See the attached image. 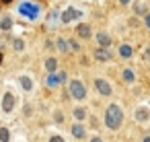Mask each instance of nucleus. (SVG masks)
<instances>
[{
  "label": "nucleus",
  "mask_w": 150,
  "mask_h": 142,
  "mask_svg": "<svg viewBox=\"0 0 150 142\" xmlns=\"http://www.w3.org/2000/svg\"><path fill=\"white\" fill-rule=\"evenodd\" d=\"M121 121H123L121 109H119L117 105H109V107H107V113H105V124H107V128L117 130V128L121 126Z\"/></svg>",
  "instance_id": "obj_1"
},
{
  "label": "nucleus",
  "mask_w": 150,
  "mask_h": 142,
  "mask_svg": "<svg viewBox=\"0 0 150 142\" xmlns=\"http://www.w3.org/2000/svg\"><path fill=\"white\" fill-rule=\"evenodd\" d=\"M19 13L33 21V19H37V15H39V6H37V4H33V2H23V4L19 6Z\"/></svg>",
  "instance_id": "obj_2"
},
{
  "label": "nucleus",
  "mask_w": 150,
  "mask_h": 142,
  "mask_svg": "<svg viewBox=\"0 0 150 142\" xmlns=\"http://www.w3.org/2000/svg\"><path fill=\"white\" fill-rule=\"evenodd\" d=\"M70 95H72L74 99H84V95H86L84 84H82L80 80H72V82H70Z\"/></svg>",
  "instance_id": "obj_3"
},
{
  "label": "nucleus",
  "mask_w": 150,
  "mask_h": 142,
  "mask_svg": "<svg viewBox=\"0 0 150 142\" xmlns=\"http://www.w3.org/2000/svg\"><path fill=\"white\" fill-rule=\"evenodd\" d=\"M95 87L99 89V93H101V95H111V84H109L107 80L97 78V80H95Z\"/></svg>",
  "instance_id": "obj_4"
},
{
  "label": "nucleus",
  "mask_w": 150,
  "mask_h": 142,
  "mask_svg": "<svg viewBox=\"0 0 150 142\" xmlns=\"http://www.w3.org/2000/svg\"><path fill=\"white\" fill-rule=\"evenodd\" d=\"M95 60H99V62L111 60V50H107V48H99V50H95Z\"/></svg>",
  "instance_id": "obj_5"
},
{
  "label": "nucleus",
  "mask_w": 150,
  "mask_h": 142,
  "mask_svg": "<svg viewBox=\"0 0 150 142\" xmlns=\"http://www.w3.org/2000/svg\"><path fill=\"white\" fill-rule=\"evenodd\" d=\"M76 17H80V11H76V9H68V11L62 13V23H70V21L76 19Z\"/></svg>",
  "instance_id": "obj_6"
},
{
  "label": "nucleus",
  "mask_w": 150,
  "mask_h": 142,
  "mask_svg": "<svg viewBox=\"0 0 150 142\" xmlns=\"http://www.w3.org/2000/svg\"><path fill=\"white\" fill-rule=\"evenodd\" d=\"M13 107H15V95L13 93H6L4 95V101H2V109L4 111H13Z\"/></svg>",
  "instance_id": "obj_7"
},
{
  "label": "nucleus",
  "mask_w": 150,
  "mask_h": 142,
  "mask_svg": "<svg viewBox=\"0 0 150 142\" xmlns=\"http://www.w3.org/2000/svg\"><path fill=\"white\" fill-rule=\"evenodd\" d=\"M76 33H78L80 37H91V27L82 23V25H78V27H76Z\"/></svg>",
  "instance_id": "obj_8"
},
{
  "label": "nucleus",
  "mask_w": 150,
  "mask_h": 142,
  "mask_svg": "<svg viewBox=\"0 0 150 142\" xmlns=\"http://www.w3.org/2000/svg\"><path fill=\"white\" fill-rule=\"evenodd\" d=\"M97 41L101 43V48H107V45L111 43V37H109L107 33H99V35H97Z\"/></svg>",
  "instance_id": "obj_9"
},
{
  "label": "nucleus",
  "mask_w": 150,
  "mask_h": 142,
  "mask_svg": "<svg viewBox=\"0 0 150 142\" xmlns=\"http://www.w3.org/2000/svg\"><path fill=\"white\" fill-rule=\"evenodd\" d=\"M21 87H23L25 91H31V89H33V80H31L29 76H23V78H21Z\"/></svg>",
  "instance_id": "obj_10"
},
{
  "label": "nucleus",
  "mask_w": 150,
  "mask_h": 142,
  "mask_svg": "<svg viewBox=\"0 0 150 142\" xmlns=\"http://www.w3.org/2000/svg\"><path fill=\"white\" fill-rule=\"evenodd\" d=\"M11 27H13V19H11V17H4L2 21H0V29L6 31V29H11Z\"/></svg>",
  "instance_id": "obj_11"
},
{
  "label": "nucleus",
  "mask_w": 150,
  "mask_h": 142,
  "mask_svg": "<svg viewBox=\"0 0 150 142\" xmlns=\"http://www.w3.org/2000/svg\"><path fill=\"white\" fill-rule=\"evenodd\" d=\"M45 68H47V72H54V70L58 68V62H56L54 58H50V60L45 62Z\"/></svg>",
  "instance_id": "obj_12"
},
{
  "label": "nucleus",
  "mask_w": 150,
  "mask_h": 142,
  "mask_svg": "<svg viewBox=\"0 0 150 142\" xmlns=\"http://www.w3.org/2000/svg\"><path fill=\"white\" fill-rule=\"evenodd\" d=\"M72 134H74V136H76V138H82V136H84V128H82V126H78V124H76V126H74V128H72Z\"/></svg>",
  "instance_id": "obj_13"
},
{
  "label": "nucleus",
  "mask_w": 150,
  "mask_h": 142,
  "mask_svg": "<svg viewBox=\"0 0 150 142\" xmlns=\"http://www.w3.org/2000/svg\"><path fill=\"white\" fill-rule=\"evenodd\" d=\"M11 140V134L6 128H0V142H8Z\"/></svg>",
  "instance_id": "obj_14"
},
{
  "label": "nucleus",
  "mask_w": 150,
  "mask_h": 142,
  "mask_svg": "<svg viewBox=\"0 0 150 142\" xmlns=\"http://www.w3.org/2000/svg\"><path fill=\"white\" fill-rule=\"evenodd\" d=\"M119 54H121L123 58H129V56H132V48H129V45H121V48H119Z\"/></svg>",
  "instance_id": "obj_15"
},
{
  "label": "nucleus",
  "mask_w": 150,
  "mask_h": 142,
  "mask_svg": "<svg viewBox=\"0 0 150 142\" xmlns=\"http://www.w3.org/2000/svg\"><path fill=\"white\" fill-rule=\"evenodd\" d=\"M136 117H138L140 121L148 119V109H138V111H136Z\"/></svg>",
  "instance_id": "obj_16"
},
{
  "label": "nucleus",
  "mask_w": 150,
  "mask_h": 142,
  "mask_svg": "<svg viewBox=\"0 0 150 142\" xmlns=\"http://www.w3.org/2000/svg\"><path fill=\"white\" fill-rule=\"evenodd\" d=\"M134 78H136V76H134L132 70H123V80H125V82H134Z\"/></svg>",
  "instance_id": "obj_17"
},
{
  "label": "nucleus",
  "mask_w": 150,
  "mask_h": 142,
  "mask_svg": "<svg viewBox=\"0 0 150 142\" xmlns=\"http://www.w3.org/2000/svg\"><path fill=\"white\" fill-rule=\"evenodd\" d=\"M74 117H76V119H84V117H86V111L80 109V107H76V109H74Z\"/></svg>",
  "instance_id": "obj_18"
},
{
  "label": "nucleus",
  "mask_w": 150,
  "mask_h": 142,
  "mask_svg": "<svg viewBox=\"0 0 150 142\" xmlns=\"http://www.w3.org/2000/svg\"><path fill=\"white\" fill-rule=\"evenodd\" d=\"M45 82H47V87H56V84H58V82H60V80H58V76H54V74H50V76H47V80H45Z\"/></svg>",
  "instance_id": "obj_19"
},
{
  "label": "nucleus",
  "mask_w": 150,
  "mask_h": 142,
  "mask_svg": "<svg viewBox=\"0 0 150 142\" xmlns=\"http://www.w3.org/2000/svg\"><path fill=\"white\" fill-rule=\"evenodd\" d=\"M13 45H15V50H17V52H21V50L25 48V43H23V39H15V41H13Z\"/></svg>",
  "instance_id": "obj_20"
},
{
  "label": "nucleus",
  "mask_w": 150,
  "mask_h": 142,
  "mask_svg": "<svg viewBox=\"0 0 150 142\" xmlns=\"http://www.w3.org/2000/svg\"><path fill=\"white\" fill-rule=\"evenodd\" d=\"M58 50L66 52V41H64V39H58Z\"/></svg>",
  "instance_id": "obj_21"
},
{
  "label": "nucleus",
  "mask_w": 150,
  "mask_h": 142,
  "mask_svg": "<svg viewBox=\"0 0 150 142\" xmlns=\"http://www.w3.org/2000/svg\"><path fill=\"white\" fill-rule=\"evenodd\" d=\"M50 142H64V138H62V136H52Z\"/></svg>",
  "instance_id": "obj_22"
},
{
  "label": "nucleus",
  "mask_w": 150,
  "mask_h": 142,
  "mask_svg": "<svg viewBox=\"0 0 150 142\" xmlns=\"http://www.w3.org/2000/svg\"><path fill=\"white\" fill-rule=\"evenodd\" d=\"M58 80H60V82H64V80H66V72H64V70L58 74Z\"/></svg>",
  "instance_id": "obj_23"
},
{
  "label": "nucleus",
  "mask_w": 150,
  "mask_h": 142,
  "mask_svg": "<svg viewBox=\"0 0 150 142\" xmlns=\"http://www.w3.org/2000/svg\"><path fill=\"white\" fill-rule=\"evenodd\" d=\"M146 25H148V27H150V13H148V15H146Z\"/></svg>",
  "instance_id": "obj_24"
},
{
  "label": "nucleus",
  "mask_w": 150,
  "mask_h": 142,
  "mask_svg": "<svg viewBox=\"0 0 150 142\" xmlns=\"http://www.w3.org/2000/svg\"><path fill=\"white\" fill-rule=\"evenodd\" d=\"M144 54H146V58H148V60H150V48H148V50H146V52H144Z\"/></svg>",
  "instance_id": "obj_25"
},
{
  "label": "nucleus",
  "mask_w": 150,
  "mask_h": 142,
  "mask_svg": "<svg viewBox=\"0 0 150 142\" xmlns=\"http://www.w3.org/2000/svg\"><path fill=\"white\" fill-rule=\"evenodd\" d=\"M91 142H103V140H101V138H93Z\"/></svg>",
  "instance_id": "obj_26"
},
{
  "label": "nucleus",
  "mask_w": 150,
  "mask_h": 142,
  "mask_svg": "<svg viewBox=\"0 0 150 142\" xmlns=\"http://www.w3.org/2000/svg\"><path fill=\"white\" fill-rule=\"evenodd\" d=\"M119 2H121V4H127V2H129V0H119Z\"/></svg>",
  "instance_id": "obj_27"
},
{
  "label": "nucleus",
  "mask_w": 150,
  "mask_h": 142,
  "mask_svg": "<svg viewBox=\"0 0 150 142\" xmlns=\"http://www.w3.org/2000/svg\"><path fill=\"white\" fill-rule=\"evenodd\" d=\"M144 142H150V136H146V138H144Z\"/></svg>",
  "instance_id": "obj_28"
},
{
  "label": "nucleus",
  "mask_w": 150,
  "mask_h": 142,
  "mask_svg": "<svg viewBox=\"0 0 150 142\" xmlns=\"http://www.w3.org/2000/svg\"><path fill=\"white\" fill-rule=\"evenodd\" d=\"M2 2H4V4H8V2H13V0H2Z\"/></svg>",
  "instance_id": "obj_29"
},
{
  "label": "nucleus",
  "mask_w": 150,
  "mask_h": 142,
  "mask_svg": "<svg viewBox=\"0 0 150 142\" xmlns=\"http://www.w3.org/2000/svg\"><path fill=\"white\" fill-rule=\"evenodd\" d=\"M0 62H2V56H0Z\"/></svg>",
  "instance_id": "obj_30"
}]
</instances>
